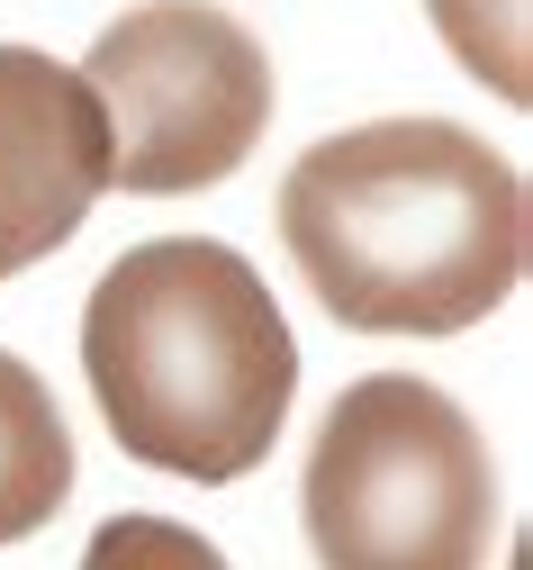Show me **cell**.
Returning a JSON list of instances; mask_svg holds the SVG:
<instances>
[{
  "mask_svg": "<svg viewBox=\"0 0 533 570\" xmlns=\"http://www.w3.org/2000/svg\"><path fill=\"white\" fill-rule=\"evenodd\" d=\"M280 245L353 335H462L515 299L533 208L488 136L452 118H371L289 164Z\"/></svg>",
  "mask_w": 533,
  "mask_h": 570,
  "instance_id": "6da1fadb",
  "label": "cell"
},
{
  "mask_svg": "<svg viewBox=\"0 0 533 570\" xmlns=\"http://www.w3.org/2000/svg\"><path fill=\"white\" fill-rule=\"evenodd\" d=\"M82 372L109 435L199 489L245 480L289 425L298 344L272 281L217 236H155L91 281Z\"/></svg>",
  "mask_w": 533,
  "mask_h": 570,
  "instance_id": "7a4b0ae2",
  "label": "cell"
},
{
  "mask_svg": "<svg viewBox=\"0 0 533 570\" xmlns=\"http://www.w3.org/2000/svg\"><path fill=\"white\" fill-rule=\"evenodd\" d=\"M317 570H488L497 471L480 425L416 372L353 381L298 471Z\"/></svg>",
  "mask_w": 533,
  "mask_h": 570,
  "instance_id": "3957f363",
  "label": "cell"
},
{
  "mask_svg": "<svg viewBox=\"0 0 533 570\" xmlns=\"http://www.w3.org/2000/svg\"><path fill=\"white\" fill-rule=\"evenodd\" d=\"M109 127V190L181 199L226 181L272 127V55L208 0H145L72 63Z\"/></svg>",
  "mask_w": 533,
  "mask_h": 570,
  "instance_id": "277c9868",
  "label": "cell"
},
{
  "mask_svg": "<svg viewBox=\"0 0 533 570\" xmlns=\"http://www.w3.org/2000/svg\"><path fill=\"white\" fill-rule=\"evenodd\" d=\"M109 190V127L72 63L0 46V281L63 254Z\"/></svg>",
  "mask_w": 533,
  "mask_h": 570,
  "instance_id": "5b68a950",
  "label": "cell"
},
{
  "mask_svg": "<svg viewBox=\"0 0 533 570\" xmlns=\"http://www.w3.org/2000/svg\"><path fill=\"white\" fill-rule=\"evenodd\" d=\"M63 498H72V425L19 353H0V543L55 525Z\"/></svg>",
  "mask_w": 533,
  "mask_h": 570,
  "instance_id": "8992f818",
  "label": "cell"
},
{
  "mask_svg": "<svg viewBox=\"0 0 533 570\" xmlns=\"http://www.w3.org/2000/svg\"><path fill=\"white\" fill-rule=\"evenodd\" d=\"M434 37L462 55V73L488 82L506 109L533 100V55H524V0H425Z\"/></svg>",
  "mask_w": 533,
  "mask_h": 570,
  "instance_id": "52a82bcc",
  "label": "cell"
},
{
  "mask_svg": "<svg viewBox=\"0 0 533 570\" xmlns=\"http://www.w3.org/2000/svg\"><path fill=\"white\" fill-rule=\"evenodd\" d=\"M82 570H226V552L172 517H109L82 552Z\"/></svg>",
  "mask_w": 533,
  "mask_h": 570,
  "instance_id": "ba28073f",
  "label": "cell"
}]
</instances>
